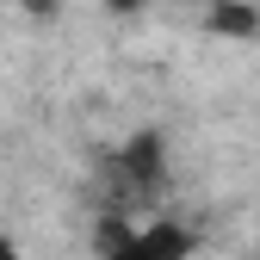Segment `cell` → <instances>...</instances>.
<instances>
[{"label": "cell", "mask_w": 260, "mask_h": 260, "mask_svg": "<svg viewBox=\"0 0 260 260\" xmlns=\"http://www.w3.org/2000/svg\"><path fill=\"white\" fill-rule=\"evenodd\" d=\"M106 186V205H112V223H124V217H137L149 199H161L168 192V143L155 137V130H143V137H130L112 161H106V174H100Z\"/></svg>", "instance_id": "1"}, {"label": "cell", "mask_w": 260, "mask_h": 260, "mask_svg": "<svg viewBox=\"0 0 260 260\" xmlns=\"http://www.w3.org/2000/svg\"><path fill=\"white\" fill-rule=\"evenodd\" d=\"M106 260H186L192 236L180 223H106Z\"/></svg>", "instance_id": "2"}, {"label": "cell", "mask_w": 260, "mask_h": 260, "mask_svg": "<svg viewBox=\"0 0 260 260\" xmlns=\"http://www.w3.org/2000/svg\"><path fill=\"white\" fill-rule=\"evenodd\" d=\"M0 260H19V242L13 236H0Z\"/></svg>", "instance_id": "3"}]
</instances>
